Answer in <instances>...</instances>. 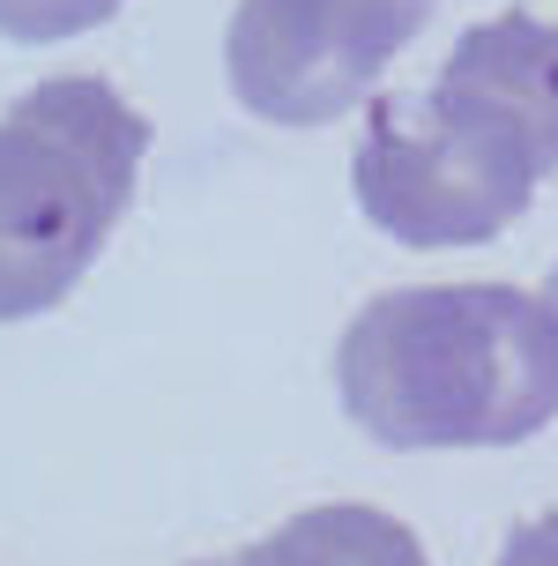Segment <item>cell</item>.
I'll use <instances>...</instances> for the list:
<instances>
[{
  "label": "cell",
  "instance_id": "obj_7",
  "mask_svg": "<svg viewBox=\"0 0 558 566\" xmlns=\"http://www.w3.org/2000/svg\"><path fill=\"white\" fill-rule=\"evenodd\" d=\"M119 15V0H0V38L15 45H60L75 30H97Z\"/></svg>",
  "mask_w": 558,
  "mask_h": 566
},
{
  "label": "cell",
  "instance_id": "obj_5",
  "mask_svg": "<svg viewBox=\"0 0 558 566\" xmlns=\"http://www.w3.org/2000/svg\"><path fill=\"white\" fill-rule=\"evenodd\" d=\"M440 90L506 119L536 149V171H558V23H544L536 8L470 23L440 67Z\"/></svg>",
  "mask_w": 558,
  "mask_h": 566
},
{
  "label": "cell",
  "instance_id": "obj_4",
  "mask_svg": "<svg viewBox=\"0 0 558 566\" xmlns=\"http://www.w3.org/2000/svg\"><path fill=\"white\" fill-rule=\"evenodd\" d=\"M432 0H239L223 30L231 97L269 127H328L380 90Z\"/></svg>",
  "mask_w": 558,
  "mask_h": 566
},
{
  "label": "cell",
  "instance_id": "obj_1",
  "mask_svg": "<svg viewBox=\"0 0 558 566\" xmlns=\"http://www.w3.org/2000/svg\"><path fill=\"white\" fill-rule=\"evenodd\" d=\"M335 396L380 448H514L558 418V313L514 283H410L335 343Z\"/></svg>",
  "mask_w": 558,
  "mask_h": 566
},
{
  "label": "cell",
  "instance_id": "obj_2",
  "mask_svg": "<svg viewBox=\"0 0 558 566\" xmlns=\"http://www.w3.org/2000/svg\"><path fill=\"white\" fill-rule=\"evenodd\" d=\"M149 119L105 75H45L0 113V321L53 313L135 201Z\"/></svg>",
  "mask_w": 558,
  "mask_h": 566
},
{
  "label": "cell",
  "instance_id": "obj_8",
  "mask_svg": "<svg viewBox=\"0 0 558 566\" xmlns=\"http://www.w3.org/2000/svg\"><path fill=\"white\" fill-rule=\"evenodd\" d=\"M492 566H558V514H529V522H514Z\"/></svg>",
  "mask_w": 558,
  "mask_h": 566
},
{
  "label": "cell",
  "instance_id": "obj_3",
  "mask_svg": "<svg viewBox=\"0 0 558 566\" xmlns=\"http://www.w3.org/2000/svg\"><path fill=\"white\" fill-rule=\"evenodd\" d=\"M536 149L454 90H388L365 105L350 195L402 247H484L536 195Z\"/></svg>",
  "mask_w": 558,
  "mask_h": 566
},
{
  "label": "cell",
  "instance_id": "obj_6",
  "mask_svg": "<svg viewBox=\"0 0 558 566\" xmlns=\"http://www.w3.org/2000/svg\"><path fill=\"white\" fill-rule=\"evenodd\" d=\"M194 566H432V559H424L410 522H394L380 507H358V500H335V507L291 514L261 544H239V552L194 559Z\"/></svg>",
  "mask_w": 558,
  "mask_h": 566
},
{
  "label": "cell",
  "instance_id": "obj_9",
  "mask_svg": "<svg viewBox=\"0 0 558 566\" xmlns=\"http://www.w3.org/2000/svg\"><path fill=\"white\" fill-rule=\"evenodd\" d=\"M544 306L558 313V269H551V276H544Z\"/></svg>",
  "mask_w": 558,
  "mask_h": 566
}]
</instances>
